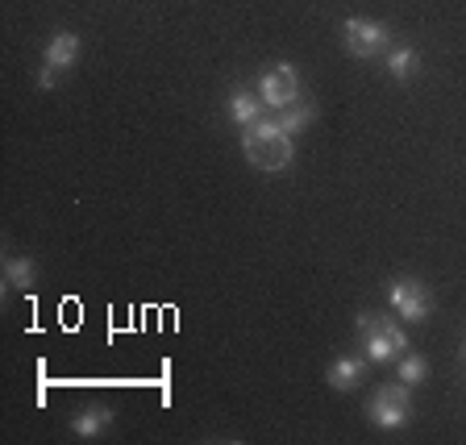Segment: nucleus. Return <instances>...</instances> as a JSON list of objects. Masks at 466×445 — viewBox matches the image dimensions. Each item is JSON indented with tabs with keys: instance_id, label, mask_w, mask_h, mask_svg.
<instances>
[{
	"instance_id": "obj_4",
	"label": "nucleus",
	"mask_w": 466,
	"mask_h": 445,
	"mask_svg": "<svg viewBox=\"0 0 466 445\" xmlns=\"http://www.w3.org/2000/svg\"><path fill=\"white\" fill-rule=\"evenodd\" d=\"M388 300H391V312L404 317L408 325H420L433 312V296H429V288L420 279H391Z\"/></svg>"
},
{
	"instance_id": "obj_9",
	"label": "nucleus",
	"mask_w": 466,
	"mask_h": 445,
	"mask_svg": "<svg viewBox=\"0 0 466 445\" xmlns=\"http://www.w3.org/2000/svg\"><path fill=\"white\" fill-rule=\"evenodd\" d=\"M262 96H254V92H233L229 96V121L233 126H254V121H262Z\"/></svg>"
},
{
	"instance_id": "obj_1",
	"label": "nucleus",
	"mask_w": 466,
	"mask_h": 445,
	"mask_svg": "<svg viewBox=\"0 0 466 445\" xmlns=\"http://www.w3.org/2000/svg\"><path fill=\"white\" fill-rule=\"evenodd\" d=\"M242 150L258 171H283V167L291 163V155H296L291 134L279 129V121H254V126H246Z\"/></svg>"
},
{
	"instance_id": "obj_14",
	"label": "nucleus",
	"mask_w": 466,
	"mask_h": 445,
	"mask_svg": "<svg viewBox=\"0 0 466 445\" xmlns=\"http://www.w3.org/2000/svg\"><path fill=\"white\" fill-rule=\"evenodd\" d=\"M396 370H400V383H420V379L429 375V362L420 359V354H408V349H404Z\"/></svg>"
},
{
	"instance_id": "obj_2",
	"label": "nucleus",
	"mask_w": 466,
	"mask_h": 445,
	"mask_svg": "<svg viewBox=\"0 0 466 445\" xmlns=\"http://www.w3.org/2000/svg\"><path fill=\"white\" fill-rule=\"evenodd\" d=\"M359 333L367 362H391L408 349V333L391 317H379V312H359Z\"/></svg>"
},
{
	"instance_id": "obj_12",
	"label": "nucleus",
	"mask_w": 466,
	"mask_h": 445,
	"mask_svg": "<svg viewBox=\"0 0 466 445\" xmlns=\"http://www.w3.org/2000/svg\"><path fill=\"white\" fill-rule=\"evenodd\" d=\"M417 67H420V55L412 46H400V50H391V55H388L391 79H412V76H417Z\"/></svg>"
},
{
	"instance_id": "obj_3",
	"label": "nucleus",
	"mask_w": 466,
	"mask_h": 445,
	"mask_svg": "<svg viewBox=\"0 0 466 445\" xmlns=\"http://www.w3.org/2000/svg\"><path fill=\"white\" fill-rule=\"evenodd\" d=\"M367 417L379 429H404L412 420V396H408V383H388L379 388L375 399L367 404Z\"/></svg>"
},
{
	"instance_id": "obj_5",
	"label": "nucleus",
	"mask_w": 466,
	"mask_h": 445,
	"mask_svg": "<svg viewBox=\"0 0 466 445\" xmlns=\"http://www.w3.org/2000/svg\"><path fill=\"white\" fill-rule=\"evenodd\" d=\"M258 96H262V105L271 108V113L296 105V100H300V79H296V67H291V63H275L271 71H262Z\"/></svg>"
},
{
	"instance_id": "obj_11",
	"label": "nucleus",
	"mask_w": 466,
	"mask_h": 445,
	"mask_svg": "<svg viewBox=\"0 0 466 445\" xmlns=\"http://www.w3.org/2000/svg\"><path fill=\"white\" fill-rule=\"evenodd\" d=\"M34 279H38V262L34 258H9L5 262V283H9V288L29 291L34 288Z\"/></svg>"
},
{
	"instance_id": "obj_13",
	"label": "nucleus",
	"mask_w": 466,
	"mask_h": 445,
	"mask_svg": "<svg viewBox=\"0 0 466 445\" xmlns=\"http://www.w3.org/2000/svg\"><path fill=\"white\" fill-rule=\"evenodd\" d=\"M275 121H279V129H288V134H300V129L312 126V108L296 100V105L279 108V113H275Z\"/></svg>"
},
{
	"instance_id": "obj_10",
	"label": "nucleus",
	"mask_w": 466,
	"mask_h": 445,
	"mask_svg": "<svg viewBox=\"0 0 466 445\" xmlns=\"http://www.w3.org/2000/svg\"><path fill=\"white\" fill-rule=\"evenodd\" d=\"M108 420H113V412H108V408H87L84 417H76L71 433L84 437V441H92V437H100V433L108 429Z\"/></svg>"
},
{
	"instance_id": "obj_6",
	"label": "nucleus",
	"mask_w": 466,
	"mask_h": 445,
	"mask_svg": "<svg viewBox=\"0 0 466 445\" xmlns=\"http://www.w3.org/2000/svg\"><path fill=\"white\" fill-rule=\"evenodd\" d=\"M341 38H346V50L359 58H370L379 55V50L388 46V25H379V21H367V17H346V25H341Z\"/></svg>"
},
{
	"instance_id": "obj_8",
	"label": "nucleus",
	"mask_w": 466,
	"mask_h": 445,
	"mask_svg": "<svg viewBox=\"0 0 466 445\" xmlns=\"http://www.w3.org/2000/svg\"><path fill=\"white\" fill-rule=\"evenodd\" d=\"M362 375H367V359H338L325 370L329 388H338V391H354L362 383Z\"/></svg>"
},
{
	"instance_id": "obj_15",
	"label": "nucleus",
	"mask_w": 466,
	"mask_h": 445,
	"mask_svg": "<svg viewBox=\"0 0 466 445\" xmlns=\"http://www.w3.org/2000/svg\"><path fill=\"white\" fill-rule=\"evenodd\" d=\"M38 87H55V71H50V67L38 71Z\"/></svg>"
},
{
	"instance_id": "obj_7",
	"label": "nucleus",
	"mask_w": 466,
	"mask_h": 445,
	"mask_svg": "<svg viewBox=\"0 0 466 445\" xmlns=\"http://www.w3.org/2000/svg\"><path fill=\"white\" fill-rule=\"evenodd\" d=\"M76 58H79V34L58 29L55 38L46 42V67L50 71H67V67H76Z\"/></svg>"
}]
</instances>
